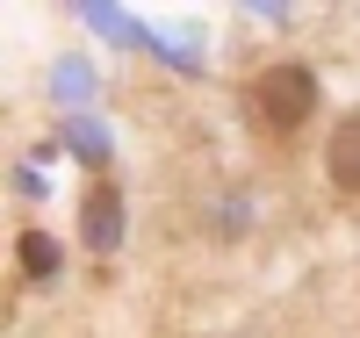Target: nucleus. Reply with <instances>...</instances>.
<instances>
[{"label": "nucleus", "instance_id": "1", "mask_svg": "<svg viewBox=\"0 0 360 338\" xmlns=\"http://www.w3.org/2000/svg\"><path fill=\"white\" fill-rule=\"evenodd\" d=\"M252 115H259L274 137L303 130V122L317 115V79H310V65H266V72L252 79Z\"/></svg>", "mask_w": 360, "mask_h": 338}, {"label": "nucleus", "instance_id": "2", "mask_svg": "<svg viewBox=\"0 0 360 338\" xmlns=\"http://www.w3.org/2000/svg\"><path fill=\"white\" fill-rule=\"evenodd\" d=\"M79 230H86V245H94V252H115V238H123V195H115L108 180H94V188H86Z\"/></svg>", "mask_w": 360, "mask_h": 338}, {"label": "nucleus", "instance_id": "3", "mask_svg": "<svg viewBox=\"0 0 360 338\" xmlns=\"http://www.w3.org/2000/svg\"><path fill=\"white\" fill-rule=\"evenodd\" d=\"M324 173H332V188H339V195H360V115H346L339 130H332Z\"/></svg>", "mask_w": 360, "mask_h": 338}, {"label": "nucleus", "instance_id": "4", "mask_svg": "<svg viewBox=\"0 0 360 338\" xmlns=\"http://www.w3.org/2000/svg\"><path fill=\"white\" fill-rule=\"evenodd\" d=\"M15 252H22V273H29V281H51V273H58V259H65L51 230H22V245H15Z\"/></svg>", "mask_w": 360, "mask_h": 338}]
</instances>
